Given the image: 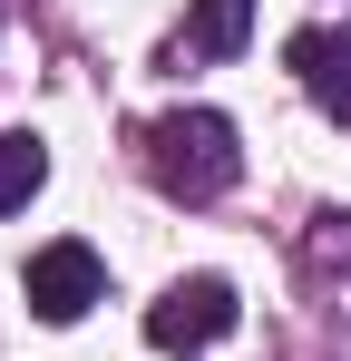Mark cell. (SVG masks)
<instances>
[{"mask_svg":"<svg viewBox=\"0 0 351 361\" xmlns=\"http://www.w3.org/2000/svg\"><path fill=\"white\" fill-rule=\"evenodd\" d=\"M137 157H147L156 195H176V205H215V195H234V176H244V147H234L225 108H166V118L137 137Z\"/></svg>","mask_w":351,"mask_h":361,"instance_id":"cell-1","label":"cell"},{"mask_svg":"<svg viewBox=\"0 0 351 361\" xmlns=\"http://www.w3.org/2000/svg\"><path fill=\"white\" fill-rule=\"evenodd\" d=\"M234 322H244V302H234L225 274H185V283H166L147 302V342L156 352H205V342H225Z\"/></svg>","mask_w":351,"mask_h":361,"instance_id":"cell-2","label":"cell"},{"mask_svg":"<svg viewBox=\"0 0 351 361\" xmlns=\"http://www.w3.org/2000/svg\"><path fill=\"white\" fill-rule=\"evenodd\" d=\"M20 293H30V312H39V322H78L88 302L108 293V264H98L78 235H58V244H39V254H30Z\"/></svg>","mask_w":351,"mask_h":361,"instance_id":"cell-3","label":"cell"},{"mask_svg":"<svg viewBox=\"0 0 351 361\" xmlns=\"http://www.w3.org/2000/svg\"><path fill=\"white\" fill-rule=\"evenodd\" d=\"M283 68L302 78L312 108H332V118L351 127V20H312V30H292V39H283Z\"/></svg>","mask_w":351,"mask_h":361,"instance_id":"cell-4","label":"cell"},{"mask_svg":"<svg viewBox=\"0 0 351 361\" xmlns=\"http://www.w3.org/2000/svg\"><path fill=\"white\" fill-rule=\"evenodd\" d=\"M244 39H254V0H195V20H185L195 59H234Z\"/></svg>","mask_w":351,"mask_h":361,"instance_id":"cell-5","label":"cell"},{"mask_svg":"<svg viewBox=\"0 0 351 361\" xmlns=\"http://www.w3.org/2000/svg\"><path fill=\"white\" fill-rule=\"evenodd\" d=\"M39 185H49V147H39L30 127H0V215H10V205H30Z\"/></svg>","mask_w":351,"mask_h":361,"instance_id":"cell-6","label":"cell"}]
</instances>
